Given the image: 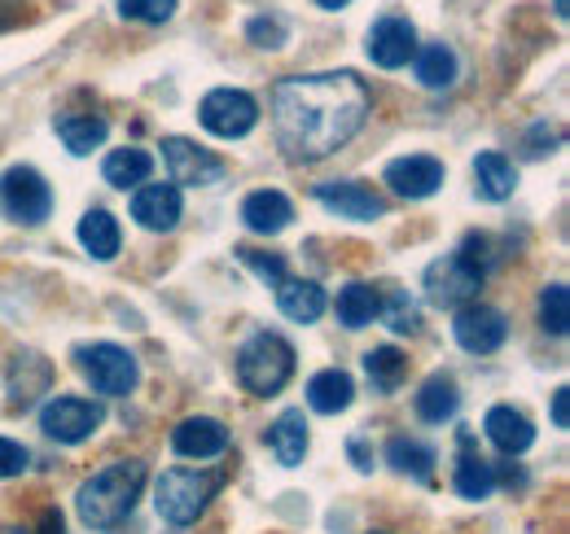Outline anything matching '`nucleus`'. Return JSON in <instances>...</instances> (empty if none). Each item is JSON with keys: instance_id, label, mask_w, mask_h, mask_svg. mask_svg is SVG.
<instances>
[{"instance_id": "obj_9", "label": "nucleus", "mask_w": 570, "mask_h": 534, "mask_svg": "<svg viewBox=\"0 0 570 534\" xmlns=\"http://www.w3.org/2000/svg\"><path fill=\"white\" fill-rule=\"evenodd\" d=\"M101 421H106L101 403L79 399V395H53V399L40 407V429H45V438H53V443H62V447L88 443V438L101 429Z\"/></svg>"}, {"instance_id": "obj_31", "label": "nucleus", "mask_w": 570, "mask_h": 534, "mask_svg": "<svg viewBox=\"0 0 570 534\" xmlns=\"http://www.w3.org/2000/svg\"><path fill=\"white\" fill-rule=\"evenodd\" d=\"M49 377H53L49 359H40V355L22 350V364L13 359V368H9V399L27 407L36 395H45V390H49Z\"/></svg>"}, {"instance_id": "obj_7", "label": "nucleus", "mask_w": 570, "mask_h": 534, "mask_svg": "<svg viewBox=\"0 0 570 534\" xmlns=\"http://www.w3.org/2000/svg\"><path fill=\"white\" fill-rule=\"evenodd\" d=\"M0 210L13 224L36 228V224H45L53 215V189L36 167H9L0 176Z\"/></svg>"}, {"instance_id": "obj_15", "label": "nucleus", "mask_w": 570, "mask_h": 534, "mask_svg": "<svg viewBox=\"0 0 570 534\" xmlns=\"http://www.w3.org/2000/svg\"><path fill=\"white\" fill-rule=\"evenodd\" d=\"M171 452L185 461H215L228 452V425L215 416H185L171 429Z\"/></svg>"}, {"instance_id": "obj_4", "label": "nucleus", "mask_w": 570, "mask_h": 534, "mask_svg": "<svg viewBox=\"0 0 570 534\" xmlns=\"http://www.w3.org/2000/svg\"><path fill=\"white\" fill-rule=\"evenodd\" d=\"M219 486H224V473L215 468H167L154 482V513L167 526H194L219 495Z\"/></svg>"}, {"instance_id": "obj_5", "label": "nucleus", "mask_w": 570, "mask_h": 534, "mask_svg": "<svg viewBox=\"0 0 570 534\" xmlns=\"http://www.w3.org/2000/svg\"><path fill=\"white\" fill-rule=\"evenodd\" d=\"M483 280H488V267H483V259L474 255L470 237H465L461 250H452V255H443V259H434V264L426 267L422 289H426L430 307H439V312H456V307H465V303H479Z\"/></svg>"}, {"instance_id": "obj_43", "label": "nucleus", "mask_w": 570, "mask_h": 534, "mask_svg": "<svg viewBox=\"0 0 570 534\" xmlns=\"http://www.w3.org/2000/svg\"><path fill=\"white\" fill-rule=\"evenodd\" d=\"M368 534H386V531H368Z\"/></svg>"}, {"instance_id": "obj_33", "label": "nucleus", "mask_w": 570, "mask_h": 534, "mask_svg": "<svg viewBox=\"0 0 570 534\" xmlns=\"http://www.w3.org/2000/svg\"><path fill=\"white\" fill-rule=\"evenodd\" d=\"M540 325H544V334L567 337L570 294H567V285H562V280H558V285H544V294H540Z\"/></svg>"}, {"instance_id": "obj_26", "label": "nucleus", "mask_w": 570, "mask_h": 534, "mask_svg": "<svg viewBox=\"0 0 570 534\" xmlns=\"http://www.w3.org/2000/svg\"><path fill=\"white\" fill-rule=\"evenodd\" d=\"M413 407H417V416H422L426 425L452 421L456 407H461V386H456V377H452V373H434V377H426L422 390L413 395Z\"/></svg>"}, {"instance_id": "obj_34", "label": "nucleus", "mask_w": 570, "mask_h": 534, "mask_svg": "<svg viewBox=\"0 0 570 534\" xmlns=\"http://www.w3.org/2000/svg\"><path fill=\"white\" fill-rule=\"evenodd\" d=\"M377 316H386V325L395 329V334H417V325H422V316H417V307L409 303V294L404 289H386V298H382V312Z\"/></svg>"}, {"instance_id": "obj_3", "label": "nucleus", "mask_w": 570, "mask_h": 534, "mask_svg": "<svg viewBox=\"0 0 570 534\" xmlns=\"http://www.w3.org/2000/svg\"><path fill=\"white\" fill-rule=\"evenodd\" d=\"M233 368H237L242 390H250L259 399H273L294 377V346L282 334H273V329H259V334H250L237 346Z\"/></svg>"}, {"instance_id": "obj_20", "label": "nucleus", "mask_w": 570, "mask_h": 534, "mask_svg": "<svg viewBox=\"0 0 570 534\" xmlns=\"http://www.w3.org/2000/svg\"><path fill=\"white\" fill-rule=\"evenodd\" d=\"M75 237H79V246H83L97 264H110V259L119 255V246H124V228H119V219H115L110 210H101V206L83 210Z\"/></svg>"}, {"instance_id": "obj_38", "label": "nucleus", "mask_w": 570, "mask_h": 534, "mask_svg": "<svg viewBox=\"0 0 570 534\" xmlns=\"http://www.w3.org/2000/svg\"><path fill=\"white\" fill-rule=\"evenodd\" d=\"M27 468H31V452H27L22 443H13V438H4V434H0V482L22 477Z\"/></svg>"}, {"instance_id": "obj_6", "label": "nucleus", "mask_w": 570, "mask_h": 534, "mask_svg": "<svg viewBox=\"0 0 570 534\" xmlns=\"http://www.w3.org/2000/svg\"><path fill=\"white\" fill-rule=\"evenodd\" d=\"M75 368L83 373V382L106 395V399H128L137 386H141V364L128 346L119 342H92V346H79L75 350Z\"/></svg>"}, {"instance_id": "obj_29", "label": "nucleus", "mask_w": 570, "mask_h": 534, "mask_svg": "<svg viewBox=\"0 0 570 534\" xmlns=\"http://www.w3.org/2000/svg\"><path fill=\"white\" fill-rule=\"evenodd\" d=\"M364 377H368V386L377 395H395L404 386V377H409V355L400 346H373L364 355Z\"/></svg>"}, {"instance_id": "obj_19", "label": "nucleus", "mask_w": 570, "mask_h": 534, "mask_svg": "<svg viewBox=\"0 0 570 534\" xmlns=\"http://www.w3.org/2000/svg\"><path fill=\"white\" fill-rule=\"evenodd\" d=\"M264 438H268V447H273V456H277V465L282 468L303 465V456H307V447H312L303 407H285L282 416L268 425V434H264Z\"/></svg>"}, {"instance_id": "obj_10", "label": "nucleus", "mask_w": 570, "mask_h": 534, "mask_svg": "<svg viewBox=\"0 0 570 534\" xmlns=\"http://www.w3.org/2000/svg\"><path fill=\"white\" fill-rule=\"evenodd\" d=\"M163 162H167L176 189H180V185H185V189H212V185H219V180L228 176V162L215 158L212 149H203V145L189 140V136H167V140H163Z\"/></svg>"}, {"instance_id": "obj_41", "label": "nucleus", "mask_w": 570, "mask_h": 534, "mask_svg": "<svg viewBox=\"0 0 570 534\" xmlns=\"http://www.w3.org/2000/svg\"><path fill=\"white\" fill-rule=\"evenodd\" d=\"M316 4H321V9H330V13H338V9H347L352 0H316Z\"/></svg>"}, {"instance_id": "obj_30", "label": "nucleus", "mask_w": 570, "mask_h": 534, "mask_svg": "<svg viewBox=\"0 0 570 534\" xmlns=\"http://www.w3.org/2000/svg\"><path fill=\"white\" fill-rule=\"evenodd\" d=\"M53 128H58L62 145L71 149L75 158H83V154L101 149V145H106V136H110V123H106L101 115H58V119H53Z\"/></svg>"}, {"instance_id": "obj_40", "label": "nucleus", "mask_w": 570, "mask_h": 534, "mask_svg": "<svg viewBox=\"0 0 570 534\" xmlns=\"http://www.w3.org/2000/svg\"><path fill=\"white\" fill-rule=\"evenodd\" d=\"M352 456H356V468H360V473H368V468H373V456L364 452V443H360V438H352Z\"/></svg>"}, {"instance_id": "obj_22", "label": "nucleus", "mask_w": 570, "mask_h": 534, "mask_svg": "<svg viewBox=\"0 0 570 534\" xmlns=\"http://www.w3.org/2000/svg\"><path fill=\"white\" fill-rule=\"evenodd\" d=\"M461 461H456V473H452V486H456V495L461 500H488L492 491H497V465H488L483 456H474L470 447H474V434L470 429H461Z\"/></svg>"}, {"instance_id": "obj_24", "label": "nucleus", "mask_w": 570, "mask_h": 534, "mask_svg": "<svg viewBox=\"0 0 570 534\" xmlns=\"http://www.w3.org/2000/svg\"><path fill=\"white\" fill-rule=\"evenodd\" d=\"M149 171H154V154L149 149H137V145H124V149H110L106 162H101V176L110 189H141L149 185Z\"/></svg>"}, {"instance_id": "obj_39", "label": "nucleus", "mask_w": 570, "mask_h": 534, "mask_svg": "<svg viewBox=\"0 0 570 534\" xmlns=\"http://www.w3.org/2000/svg\"><path fill=\"white\" fill-rule=\"evenodd\" d=\"M553 425H558V429H567L570 425V390L567 386L553 395Z\"/></svg>"}, {"instance_id": "obj_37", "label": "nucleus", "mask_w": 570, "mask_h": 534, "mask_svg": "<svg viewBox=\"0 0 570 534\" xmlns=\"http://www.w3.org/2000/svg\"><path fill=\"white\" fill-rule=\"evenodd\" d=\"M246 36H250V44H259V49H282L285 44V22L282 18H250L246 22Z\"/></svg>"}, {"instance_id": "obj_11", "label": "nucleus", "mask_w": 570, "mask_h": 534, "mask_svg": "<svg viewBox=\"0 0 570 534\" xmlns=\"http://www.w3.org/2000/svg\"><path fill=\"white\" fill-rule=\"evenodd\" d=\"M452 337L470 355H492L509 337V316L500 307H488V303H465L452 312Z\"/></svg>"}, {"instance_id": "obj_21", "label": "nucleus", "mask_w": 570, "mask_h": 534, "mask_svg": "<svg viewBox=\"0 0 570 534\" xmlns=\"http://www.w3.org/2000/svg\"><path fill=\"white\" fill-rule=\"evenodd\" d=\"M277 307H282L285 320H294V325H316V320L325 316L330 298H325V289H321L316 280H294V276H285L282 285H277Z\"/></svg>"}, {"instance_id": "obj_42", "label": "nucleus", "mask_w": 570, "mask_h": 534, "mask_svg": "<svg viewBox=\"0 0 570 534\" xmlns=\"http://www.w3.org/2000/svg\"><path fill=\"white\" fill-rule=\"evenodd\" d=\"M553 13H558V18H567L570 9H567V0H553Z\"/></svg>"}, {"instance_id": "obj_17", "label": "nucleus", "mask_w": 570, "mask_h": 534, "mask_svg": "<svg viewBox=\"0 0 570 534\" xmlns=\"http://www.w3.org/2000/svg\"><path fill=\"white\" fill-rule=\"evenodd\" d=\"M483 434H488V443L497 447L500 456H522V452L535 447V425L518 407H509V403H497L483 416Z\"/></svg>"}, {"instance_id": "obj_14", "label": "nucleus", "mask_w": 570, "mask_h": 534, "mask_svg": "<svg viewBox=\"0 0 570 534\" xmlns=\"http://www.w3.org/2000/svg\"><path fill=\"white\" fill-rule=\"evenodd\" d=\"M312 194H316V201H321L325 210H334L338 219L373 224V219L386 215V198H382L373 185H364V180H325V185H316Z\"/></svg>"}, {"instance_id": "obj_35", "label": "nucleus", "mask_w": 570, "mask_h": 534, "mask_svg": "<svg viewBox=\"0 0 570 534\" xmlns=\"http://www.w3.org/2000/svg\"><path fill=\"white\" fill-rule=\"evenodd\" d=\"M237 259L250 267L268 289H277V285L285 280V255H268V250H250V246H242Z\"/></svg>"}, {"instance_id": "obj_18", "label": "nucleus", "mask_w": 570, "mask_h": 534, "mask_svg": "<svg viewBox=\"0 0 570 534\" xmlns=\"http://www.w3.org/2000/svg\"><path fill=\"white\" fill-rule=\"evenodd\" d=\"M289 219H294V201L285 198L282 189H255L250 198L242 201V224H246L250 233H259V237L285 233Z\"/></svg>"}, {"instance_id": "obj_27", "label": "nucleus", "mask_w": 570, "mask_h": 534, "mask_svg": "<svg viewBox=\"0 0 570 534\" xmlns=\"http://www.w3.org/2000/svg\"><path fill=\"white\" fill-rule=\"evenodd\" d=\"M413 62H417V83L430 88V92L452 88V83H456V75H461V58H456V49H452V44H443V40L422 44V49L413 53Z\"/></svg>"}, {"instance_id": "obj_8", "label": "nucleus", "mask_w": 570, "mask_h": 534, "mask_svg": "<svg viewBox=\"0 0 570 534\" xmlns=\"http://www.w3.org/2000/svg\"><path fill=\"white\" fill-rule=\"evenodd\" d=\"M198 123L219 140H242L259 123V101L246 88H212L198 101Z\"/></svg>"}, {"instance_id": "obj_28", "label": "nucleus", "mask_w": 570, "mask_h": 534, "mask_svg": "<svg viewBox=\"0 0 570 534\" xmlns=\"http://www.w3.org/2000/svg\"><path fill=\"white\" fill-rule=\"evenodd\" d=\"M334 312H338V325H347V329H364V325H373V320H377V312H382V289H377V285H368V280H352V285H343V289H338Z\"/></svg>"}, {"instance_id": "obj_25", "label": "nucleus", "mask_w": 570, "mask_h": 534, "mask_svg": "<svg viewBox=\"0 0 570 534\" xmlns=\"http://www.w3.org/2000/svg\"><path fill=\"white\" fill-rule=\"evenodd\" d=\"M518 189V167L500 154V149H488L474 158V194L483 201H509Z\"/></svg>"}, {"instance_id": "obj_2", "label": "nucleus", "mask_w": 570, "mask_h": 534, "mask_svg": "<svg viewBox=\"0 0 570 534\" xmlns=\"http://www.w3.org/2000/svg\"><path fill=\"white\" fill-rule=\"evenodd\" d=\"M145 482H149L145 461H110L106 468H97L92 477L79 482V491H75V517L88 531H115L119 522L132 517Z\"/></svg>"}, {"instance_id": "obj_16", "label": "nucleus", "mask_w": 570, "mask_h": 534, "mask_svg": "<svg viewBox=\"0 0 570 534\" xmlns=\"http://www.w3.org/2000/svg\"><path fill=\"white\" fill-rule=\"evenodd\" d=\"M132 219L145 233H171L185 219V198L176 185H141L132 194Z\"/></svg>"}, {"instance_id": "obj_32", "label": "nucleus", "mask_w": 570, "mask_h": 534, "mask_svg": "<svg viewBox=\"0 0 570 534\" xmlns=\"http://www.w3.org/2000/svg\"><path fill=\"white\" fill-rule=\"evenodd\" d=\"M386 465L395 468V473H409V477H422L426 482L434 465H439V456H434V447L430 443H417V438H391L386 443Z\"/></svg>"}, {"instance_id": "obj_12", "label": "nucleus", "mask_w": 570, "mask_h": 534, "mask_svg": "<svg viewBox=\"0 0 570 534\" xmlns=\"http://www.w3.org/2000/svg\"><path fill=\"white\" fill-rule=\"evenodd\" d=\"M364 53H368L373 67H382V70L409 67L413 53H417V27H413L409 18H400V13H386V18H377V22L368 27Z\"/></svg>"}, {"instance_id": "obj_36", "label": "nucleus", "mask_w": 570, "mask_h": 534, "mask_svg": "<svg viewBox=\"0 0 570 534\" xmlns=\"http://www.w3.org/2000/svg\"><path fill=\"white\" fill-rule=\"evenodd\" d=\"M119 13H124L128 22H149V27H158V22H167V18L176 13V0H119Z\"/></svg>"}, {"instance_id": "obj_1", "label": "nucleus", "mask_w": 570, "mask_h": 534, "mask_svg": "<svg viewBox=\"0 0 570 534\" xmlns=\"http://www.w3.org/2000/svg\"><path fill=\"white\" fill-rule=\"evenodd\" d=\"M373 97L356 70L289 75L273 88V132L289 162H321L356 140Z\"/></svg>"}, {"instance_id": "obj_13", "label": "nucleus", "mask_w": 570, "mask_h": 534, "mask_svg": "<svg viewBox=\"0 0 570 534\" xmlns=\"http://www.w3.org/2000/svg\"><path fill=\"white\" fill-rule=\"evenodd\" d=\"M443 162L430 158V154H404V158H391L382 180L391 185L395 198H409V201H426L443 189Z\"/></svg>"}, {"instance_id": "obj_23", "label": "nucleus", "mask_w": 570, "mask_h": 534, "mask_svg": "<svg viewBox=\"0 0 570 534\" xmlns=\"http://www.w3.org/2000/svg\"><path fill=\"white\" fill-rule=\"evenodd\" d=\"M352 399H356V382H352V373H343V368H321V373L307 382V407L321 412V416L347 412Z\"/></svg>"}]
</instances>
